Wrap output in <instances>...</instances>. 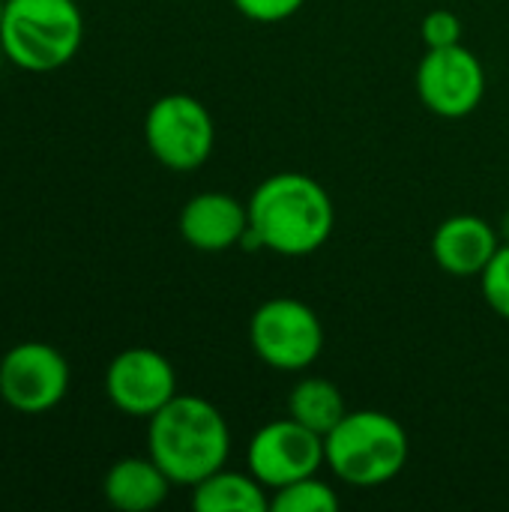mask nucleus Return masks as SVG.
Instances as JSON below:
<instances>
[{
	"mask_svg": "<svg viewBox=\"0 0 509 512\" xmlns=\"http://www.w3.org/2000/svg\"><path fill=\"white\" fill-rule=\"evenodd\" d=\"M234 9L249 18V21H258V24H279L291 15L300 12V6L306 0H231Z\"/></svg>",
	"mask_w": 509,
	"mask_h": 512,
	"instance_id": "nucleus-19",
	"label": "nucleus"
},
{
	"mask_svg": "<svg viewBox=\"0 0 509 512\" xmlns=\"http://www.w3.org/2000/svg\"><path fill=\"white\" fill-rule=\"evenodd\" d=\"M192 507L198 512H264L270 501L267 489L252 474L219 468L192 486Z\"/></svg>",
	"mask_w": 509,
	"mask_h": 512,
	"instance_id": "nucleus-14",
	"label": "nucleus"
},
{
	"mask_svg": "<svg viewBox=\"0 0 509 512\" xmlns=\"http://www.w3.org/2000/svg\"><path fill=\"white\" fill-rule=\"evenodd\" d=\"M483 279V297L486 303L509 321V243H501L489 267L480 273Z\"/></svg>",
	"mask_w": 509,
	"mask_h": 512,
	"instance_id": "nucleus-17",
	"label": "nucleus"
},
{
	"mask_svg": "<svg viewBox=\"0 0 509 512\" xmlns=\"http://www.w3.org/2000/svg\"><path fill=\"white\" fill-rule=\"evenodd\" d=\"M69 393V363L45 342H21L0 360V399L21 414H45Z\"/></svg>",
	"mask_w": 509,
	"mask_h": 512,
	"instance_id": "nucleus-7",
	"label": "nucleus"
},
{
	"mask_svg": "<svg viewBox=\"0 0 509 512\" xmlns=\"http://www.w3.org/2000/svg\"><path fill=\"white\" fill-rule=\"evenodd\" d=\"M501 237H504V243H509V213L504 216V222H501Z\"/></svg>",
	"mask_w": 509,
	"mask_h": 512,
	"instance_id": "nucleus-20",
	"label": "nucleus"
},
{
	"mask_svg": "<svg viewBox=\"0 0 509 512\" xmlns=\"http://www.w3.org/2000/svg\"><path fill=\"white\" fill-rule=\"evenodd\" d=\"M147 453L171 483L195 486L225 468L231 456V432L213 402L177 393L150 417Z\"/></svg>",
	"mask_w": 509,
	"mask_h": 512,
	"instance_id": "nucleus-2",
	"label": "nucleus"
},
{
	"mask_svg": "<svg viewBox=\"0 0 509 512\" xmlns=\"http://www.w3.org/2000/svg\"><path fill=\"white\" fill-rule=\"evenodd\" d=\"M3 6H6V0H0V24H3Z\"/></svg>",
	"mask_w": 509,
	"mask_h": 512,
	"instance_id": "nucleus-21",
	"label": "nucleus"
},
{
	"mask_svg": "<svg viewBox=\"0 0 509 512\" xmlns=\"http://www.w3.org/2000/svg\"><path fill=\"white\" fill-rule=\"evenodd\" d=\"M246 207L249 228L258 234L261 246L285 258L318 252L330 240L336 222L327 189L315 177L297 171L267 177Z\"/></svg>",
	"mask_w": 509,
	"mask_h": 512,
	"instance_id": "nucleus-1",
	"label": "nucleus"
},
{
	"mask_svg": "<svg viewBox=\"0 0 509 512\" xmlns=\"http://www.w3.org/2000/svg\"><path fill=\"white\" fill-rule=\"evenodd\" d=\"M423 42L426 48H447L462 42V21L450 9H432L423 18Z\"/></svg>",
	"mask_w": 509,
	"mask_h": 512,
	"instance_id": "nucleus-18",
	"label": "nucleus"
},
{
	"mask_svg": "<svg viewBox=\"0 0 509 512\" xmlns=\"http://www.w3.org/2000/svg\"><path fill=\"white\" fill-rule=\"evenodd\" d=\"M249 474L264 489H282L294 480L318 474L324 462V435L306 429L294 417L261 426L249 441Z\"/></svg>",
	"mask_w": 509,
	"mask_h": 512,
	"instance_id": "nucleus-8",
	"label": "nucleus"
},
{
	"mask_svg": "<svg viewBox=\"0 0 509 512\" xmlns=\"http://www.w3.org/2000/svg\"><path fill=\"white\" fill-rule=\"evenodd\" d=\"M84 39L78 0H6L0 24L3 54L24 72L66 66Z\"/></svg>",
	"mask_w": 509,
	"mask_h": 512,
	"instance_id": "nucleus-4",
	"label": "nucleus"
},
{
	"mask_svg": "<svg viewBox=\"0 0 509 512\" xmlns=\"http://www.w3.org/2000/svg\"><path fill=\"white\" fill-rule=\"evenodd\" d=\"M144 141L156 162L171 171L201 168L216 144V129L207 105L189 93L156 99L144 117Z\"/></svg>",
	"mask_w": 509,
	"mask_h": 512,
	"instance_id": "nucleus-5",
	"label": "nucleus"
},
{
	"mask_svg": "<svg viewBox=\"0 0 509 512\" xmlns=\"http://www.w3.org/2000/svg\"><path fill=\"white\" fill-rule=\"evenodd\" d=\"M255 354L279 372H303L324 351V327L312 306L294 297L261 303L249 324Z\"/></svg>",
	"mask_w": 509,
	"mask_h": 512,
	"instance_id": "nucleus-6",
	"label": "nucleus"
},
{
	"mask_svg": "<svg viewBox=\"0 0 509 512\" xmlns=\"http://www.w3.org/2000/svg\"><path fill=\"white\" fill-rule=\"evenodd\" d=\"M270 510L276 512H333L339 510V495L333 492L330 483L312 477L294 480L282 489H276Z\"/></svg>",
	"mask_w": 509,
	"mask_h": 512,
	"instance_id": "nucleus-16",
	"label": "nucleus"
},
{
	"mask_svg": "<svg viewBox=\"0 0 509 512\" xmlns=\"http://www.w3.org/2000/svg\"><path fill=\"white\" fill-rule=\"evenodd\" d=\"M111 405L129 417H153L177 396V375L168 357L153 348L120 351L105 372Z\"/></svg>",
	"mask_w": 509,
	"mask_h": 512,
	"instance_id": "nucleus-10",
	"label": "nucleus"
},
{
	"mask_svg": "<svg viewBox=\"0 0 509 512\" xmlns=\"http://www.w3.org/2000/svg\"><path fill=\"white\" fill-rule=\"evenodd\" d=\"M498 249H501V234L486 219L471 213L444 219L432 237V255L438 267L462 279L480 276Z\"/></svg>",
	"mask_w": 509,
	"mask_h": 512,
	"instance_id": "nucleus-12",
	"label": "nucleus"
},
{
	"mask_svg": "<svg viewBox=\"0 0 509 512\" xmlns=\"http://www.w3.org/2000/svg\"><path fill=\"white\" fill-rule=\"evenodd\" d=\"M171 489V477L147 456H129L111 465L105 474L102 492L105 501L120 512H150L156 510Z\"/></svg>",
	"mask_w": 509,
	"mask_h": 512,
	"instance_id": "nucleus-13",
	"label": "nucleus"
},
{
	"mask_svg": "<svg viewBox=\"0 0 509 512\" xmlns=\"http://www.w3.org/2000/svg\"><path fill=\"white\" fill-rule=\"evenodd\" d=\"M417 93L423 105L438 117L459 120L474 114L486 93V72L480 57L462 42L429 48L417 66Z\"/></svg>",
	"mask_w": 509,
	"mask_h": 512,
	"instance_id": "nucleus-9",
	"label": "nucleus"
},
{
	"mask_svg": "<svg viewBox=\"0 0 509 512\" xmlns=\"http://www.w3.org/2000/svg\"><path fill=\"white\" fill-rule=\"evenodd\" d=\"M408 453L411 441L405 426L384 411H348L324 435V462L342 483L360 489L399 477Z\"/></svg>",
	"mask_w": 509,
	"mask_h": 512,
	"instance_id": "nucleus-3",
	"label": "nucleus"
},
{
	"mask_svg": "<svg viewBox=\"0 0 509 512\" xmlns=\"http://www.w3.org/2000/svg\"><path fill=\"white\" fill-rule=\"evenodd\" d=\"M345 414V399L327 378H303L288 396V417L318 435H327Z\"/></svg>",
	"mask_w": 509,
	"mask_h": 512,
	"instance_id": "nucleus-15",
	"label": "nucleus"
},
{
	"mask_svg": "<svg viewBox=\"0 0 509 512\" xmlns=\"http://www.w3.org/2000/svg\"><path fill=\"white\" fill-rule=\"evenodd\" d=\"M249 207L228 192H201L180 210V234L198 252H225L243 240Z\"/></svg>",
	"mask_w": 509,
	"mask_h": 512,
	"instance_id": "nucleus-11",
	"label": "nucleus"
}]
</instances>
